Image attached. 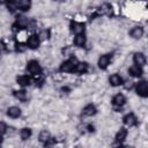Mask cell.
<instances>
[{
  "label": "cell",
  "instance_id": "30bf717a",
  "mask_svg": "<svg viewBox=\"0 0 148 148\" xmlns=\"http://www.w3.org/2000/svg\"><path fill=\"white\" fill-rule=\"evenodd\" d=\"M109 82H110V84H111L112 87H118V86H121V84L124 83V80H123V77H121L119 74L114 73V74L110 75Z\"/></svg>",
  "mask_w": 148,
  "mask_h": 148
},
{
  "label": "cell",
  "instance_id": "8992f818",
  "mask_svg": "<svg viewBox=\"0 0 148 148\" xmlns=\"http://www.w3.org/2000/svg\"><path fill=\"white\" fill-rule=\"evenodd\" d=\"M133 61H134V65H136L139 67H142V66L146 65L147 59H146V56L142 52H136L133 56Z\"/></svg>",
  "mask_w": 148,
  "mask_h": 148
},
{
  "label": "cell",
  "instance_id": "603a6c76",
  "mask_svg": "<svg viewBox=\"0 0 148 148\" xmlns=\"http://www.w3.org/2000/svg\"><path fill=\"white\" fill-rule=\"evenodd\" d=\"M39 141L40 142H43V143H45V142H47L50 139H51V136H50V133L47 132V131H42L40 133H39Z\"/></svg>",
  "mask_w": 148,
  "mask_h": 148
},
{
  "label": "cell",
  "instance_id": "4316f807",
  "mask_svg": "<svg viewBox=\"0 0 148 148\" xmlns=\"http://www.w3.org/2000/svg\"><path fill=\"white\" fill-rule=\"evenodd\" d=\"M87 130H88L89 132H94V126H92L91 124H89V125H87Z\"/></svg>",
  "mask_w": 148,
  "mask_h": 148
},
{
  "label": "cell",
  "instance_id": "4fadbf2b",
  "mask_svg": "<svg viewBox=\"0 0 148 148\" xmlns=\"http://www.w3.org/2000/svg\"><path fill=\"white\" fill-rule=\"evenodd\" d=\"M16 6H17V9H20L22 12H27L30 9L31 2L28 0H20V1H16Z\"/></svg>",
  "mask_w": 148,
  "mask_h": 148
},
{
  "label": "cell",
  "instance_id": "9a60e30c",
  "mask_svg": "<svg viewBox=\"0 0 148 148\" xmlns=\"http://www.w3.org/2000/svg\"><path fill=\"white\" fill-rule=\"evenodd\" d=\"M128 73H130L132 76H134V77H139V76L142 75L143 71H142V67H139V66H136V65H133V66L130 67Z\"/></svg>",
  "mask_w": 148,
  "mask_h": 148
},
{
  "label": "cell",
  "instance_id": "d4e9b609",
  "mask_svg": "<svg viewBox=\"0 0 148 148\" xmlns=\"http://www.w3.org/2000/svg\"><path fill=\"white\" fill-rule=\"evenodd\" d=\"M15 50H16L17 52H23V51L25 50V46H24L22 43H16V45H15Z\"/></svg>",
  "mask_w": 148,
  "mask_h": 148
},
{
  "label": "cell",
  "instance_id": "484cf974",
  "mask_svg": "<svg viewBox=\"0 0 148 148\" xmlns=\"http://www.w3.org/2000/svg\"><path fill=\"white\" fill-rule=\"evenodd\" d=\"M6 130H7L6 124H5V123H1V132H2V134H5V133H6Z\"/></svg>",
  "mask_w": 148,
  "mask_h": 148
},
{
  "label": "cell",
  "instance_id": "cb8c5ba5",
  "mask_svg": "<svg viewBox=\"0 0 148 148\" xmlns=\"http://www.w3.org/2000/svg\"><path fill=\"white\" fill-rule=\"evenodd\" d=\"M111 9H112V7H111L109 3H103V5L99 7V12H101L102 14H109V13L111 12Z\"/></svg>",
  "mask_w": 148,
  "mask_h": 148
},
{
  "label": "cell",
  "instance_id": "44dd1931",
  "mask_svg": "<svg viewBox=\"0 0 148 148\" xmlns=\"http://www.w3.org/2000/svg\"><path fill=\"white\" fill-rule=\"evenodd\" d=\"M14 96L18 99V101H21V102H25L27 101V92L22 89V90H15L14 91Z\"/></svg>",
  "mask_w": 148,
  "mask_h": 148
},
{
  "label": "cell",
  "instance_id": "9c48e42d",
  "mask_svg": "<svg viewBox=\"0 0 148 148\" xmlns=\"http://www.w3.org/2000/svg\"><path fill=\"white\" fill-rule=\"evenodd\" d=\"M125 103H126V97H125L123 94H117V95L112 98V104H113V106H116V108H121V106L125 105Z\"/></svg>",
  "mask_w": 148,
  "mask_h": 148
},
{
  "label": "cell",
  "instance_id": "7a4b0ae2",
  "mask_svg": "<svg viewBox=\"0 0 148 148\" xmlns=\"http://www.w3.org/2000/svg\"><path fill=\"white\" fill-rule=\"evenodd\" d=\"M135 92L141 97H148V81H140L135 84Z\"/></svg>",
  "mask_w": 148,
  "mask_h": 148
},
{
  "label": "cell",
  "instance_id": "ac0fdd59",
  "mask_svg": "<svg viewBox=\"0 0 148 148\" xmlns=\"http://www.w3.org/2000/svg\"><path fill=\"white\" fill-rule=\"evenodd\" d=\"M88 68H89V66H88L87 62H79V64L76 65V67H75L74 73H77V74H84V73L88 72Z\"/></svg>",
  "mask_w": 148,
  "mask_h": 148
},
{
  "label": "cell",
  "instance_id": "ba28073f",
  "mask_svg": "<svg viewBox=\"0 0 148 148\" xmlns=\"http://www.w3.org/2000/svg\"><path fill=\"white\" fill-rule=\"evenodd\" d=\"M123 121H124V124L125 125H127V126H135V125H138V119H136V117H135V114L134 113H127L126 116H124V118H123Z\"/></svg>",
  "mask_w": 148,
  "mask_h": 148
},
{
  "label": "cell",
  "instance_id": "ffe728a7",
  "mask_svg": "<svg viewBox=\"0 0 148 148\" xmlns=\"http://www.w3.org/2000/svg\"><path fill=\"white\" fill-rule=\"evenodd\" d=\"M74 44L76 46H79V47L84 46V44H86V37H84V35L83 34L82 35H76L75 38H74Z\"/></svg>",
  "mask_w": 148,
  "mask_h": 148
},
{
  "label": "cell",
  "instance_id": "7c38bea8",
  "mask_svg": "<svg viewBox=\"0 0 148 148\" xmlns=\"http://www.w3.org/2000/svg\"><path fill=\"white\" fill-rule=\"evenodd\" d=\"M27 25H28V20H27L25 17H23V16H17V17H16V21H15V23H14V25H13V28H14V30H15V29L25 28Z\"/></svg>",
  "mask_w": 148,
  "mask_h": 148
},
{
  "label": "cell",
  "instance_id": "52a82bcc",
  "mask_svg": "<svg viewBox=\"0 0 148 148\" xmlns=\"http://www.w3.org/2000/svg\"><path fill=\"white\" fill-rule=\"evenodd\" d=\"M27 46L29 49H32V50L37 49L39 46V36H37V35L29 36L28 39H27Z\"/></svg>",
  "mask_w": 148,
  "mask_h": 148
},
{
  "label": "cell",
  "instance_id": "3957f363",
  "mask_svg": "<svg viewBox=\"0 0 148 148\" xmlns=\"http://www.w3.org/2000/svg\"><path fill=\"white\" fill-rule=\"evenodd\" d=\"M27 69H28L29 73H31L32 75H37V76L42 72V67H40V65H39V62L37 60H30V61H28Z\"/></svg>",
  "mask_w": 148,
  "mask_h": 148
},
{
  "label": "cell",
  "instance_id": "5b68a950",
  "mask_svg": "<svg viewBox=\"0 0 148 148\" xmlns=\"http://www.w3.org/2000/svg\"><path fill=\"white\" fill-rule=\"evenodd\" d=\"M111 58H112V54L111 53H106V54L101 56L99 59H98V62H97L98 67L101 69H106L108 66H109V64H110V61H111Z\"/></svg>",
  "mask_w": 148,
  "mask_h": 148
},
{
  "label": "cell",
  "instance_id": "e0dca14e",
  "mask_svg": "<svg viewBox=\"0 0 148 148\" xmlns=\"http://www.w3.org/2000/svg\"><path fill=\"white\" fill-rule=\"evenodd\" d=\"M96 112H97V109H96V106L94 104H88L82 110V113L84 116H94Z\"/></svg>",
  "mask_w": 148,
  "mask_h": 148
},
{
  "label": "cell",
  "instance_id": "2e32d148",
  "mask_svg": "<svg viewBox=\"0 0 148 148\" xmlns=\"http://www.w3.org/2000/svg\"><path fill=\"white\" fill-rule=\"evenodd\" d=\"M126 136H127V130L124 128V127H121V128L117 132V134H116V142L123 143L124 140L126 139Z\"/></svg>",
  "mask_w": 148,
  "mask_h": 148
},
{
  "label": "cell",
  "instance_id": "277c9868",
  "mask_svg": "<svg viewBox=\"0 0 148 148\" xmlns=\"http://www.w3.org/2000/svg\"><path fill=\"white\" fill-rule=\"evenodd\" d=\"M69 28H71V31L74 32L75 35H82L84 32V24L77 21H71Z\"/></svg>",
  "mask_w": 148,
  "mask_h": 148
},
{
  "label": "cell",
  "instance_id": "d6986e66",
  "mask_svg": "<svg viewBox=\"0 0 148 148\" xmlns=\"http://www.w3.org/2000/svg\"><path fill=\"white\" fill-rule=\"evenodd\" d=\"M16 81L22 87H25V86H29L30 84V77L28 75H20V76L16 77Z\"/></svg>",
  "mask_w": 148,
  "mask_h": 148
},
{
  "label": "cell",
  "instance_id": "7402d4cb",
  "mask_svg": "<svg viewBox=\"0 0 148 148\" xmlns=\"http://www.w3.org/2000/svg\"><path fill=\"white\" fill-rule=\"evenodd\" d=\"M31 134H32V131H31L30 128H28V127L22 128L21 132H20V135H21L22 140H28V139L31 136Z\"/></svg>",
  "mask_w": 148,
  "mask_h": 148
},
{
  "label": "cell",
  "instance_id": "8fae6325",
  "mask_svg": "<svg viewBox=\"0 0 148 148\" xmlns=\"http://www.w3.org/2000/svg\"><path fill=\"white\" fill-rule=\"evenodd\" d=\"M143 32L145 31H143L142 27H133L131 29V31H130V36L132 38H134V39H139V38H141L143 36Z\"/></svg>",
  "mask_w": 148,
  "mask_h": 148
},
{
  "label": "cell",
  "instance_id": "5bb4252c",
  "mask_svg": "<svg viewBox=\"0 0 148 148\" xmlns=\"http://www.w3.org/2000/svg\"><path fill=\"white\" fill-rule=\"evenodd\" d=\"M7 114L10 118H18L21 116V109L18 106H10L7 110Z\"/></svg>",
  "mask_w": 148,
  "mask_h": 148
},
{
  "label": "cell",
  "instance_id": "6da1fadb",
  "mask_svg": "<svg viewBox=\"0 0 148 148\" xmlns=\"http://www.w3.org/2000/svg\"><path fill=\"white\" fill-rule=\"evenodd\" d=\"M77 64H79L77 59H76L75 57H71L69 59L65 60V61L60 65L59 71H60V72H65V73H74L75 67H76Z\"/></svg>",
  "mask_w": 148,
  "mask_h": 148
}]
</instances>
